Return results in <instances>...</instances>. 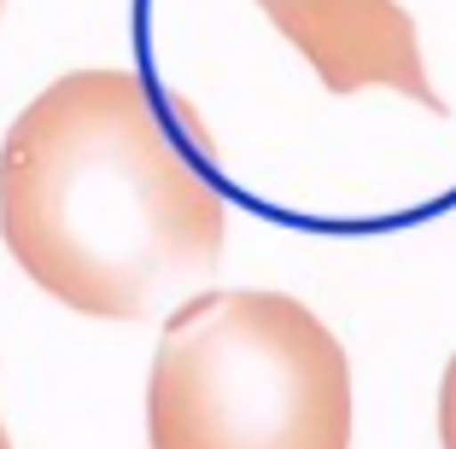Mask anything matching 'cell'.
Here are the masks:
<instances>
[{
    "instance_id": "4",
    "label": "cell",
    "mask_w": 456,
    "mask_h": 449,
    "mask_svg": "<svg viewBox=\"0 0 456 449\" xmlns=\"http://www.w3.org/2000/svg\"><path fill=\"white\" fill-rule=\"evenodd\" d=\"M439 444L456 449V357L444 362V380H439Z\"/></svg>"
},
{
    "instance_id": "7",
    "label": "cell",
    "mask_w": 456,
    "mask_h": 449,
    "mask_svg": "<svg viewBox=\"0 0 456 449\" xmlns=\"http://www.w3.org/2000/svg\"><path fill=\"white\" fill-rule=\"evenodd\" d=\"M0 6H6V0H0Z\"/></svg>"
},
{
    "instance_id": "6",
    "label": "cell",
    "mask_w": 456,
    "mask_h": 449,
    "mask_svg": "<svg viewBox=\"0 0 456 449\" xmlns=\"http://www.w3.org/2000/svg\"><path fill=\"white\" fill-rule=\"evenodd\" d=\"M0 449H12V444H0Z\"/></svg>"
},
{
    "instance_id": "3",
    "label": "cell",
    "mask_w": 456,
    "mask_h": 449,
    "mask_svg": "<svg viewBox=\"0 0 456 449\" xmlns=\"http://www.w3.org/2000/svg\"><path fill=\"white\" fill-rule=\"evenodd\" d=\"M252 6L281 29L287 47L316 70L328 93L387 88L444 117V100L421 59L416 18L398 0H252Z\"/></svg>"
},
{
    "instance_id": "5",
    "label": "cell",
    "mask_w": 456,
    "mask_h": 449,
    "mask_svg": "<svg viewBox=\"0 0 456 449\" xmlns=\"http://www.w3.org/2000/svg\"><path fill=\"white\" fill-rule=\"evenodd\" d=\"M0 444H6V426H0Z\"/></svg>"
},
{
    "instance_id": "2",
    "label": "cell",
    "mask_w": 456,
    "mask_h": 449,
    "mask_svg": "<svg viewBox=\"0 0 456 449\" xmlns=\"http://www.w3.org/2000/svg\"><path fill=\"white\" fill-rule=\"evenodd\" d=\"M147 449H351V362L287 292H200L164 316Z\"/></svg>"
},
{
    "instance_id": "1",
    "label": "cell",
    "mask_w": 456,
    "mask_h": 449,
    "mask_svg": "<svg viewBox=\"0 0 456 449\" xmlns=\"http://www.w3.org/2000/svg\"><path fill=\"white\" fill-rule=\"evenodd\" d=\"M0 239L53 304L147 321L211 286L228 204L182 158L134 70H70L0 140Z\"/></svg>"
}]
</instances>
